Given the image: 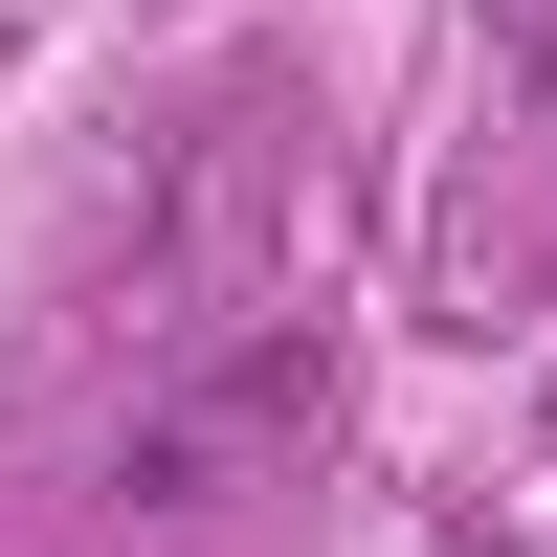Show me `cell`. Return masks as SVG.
Returning <instances> with one entry per match:
<instances>
[{"label": "cell", "mask_w": 557, "mask_h": 557, "mask_svg": "<svg viewBox=\"0 0 557 557\" xmlns=\"http://www.w3.org/2000/svg\"><path fill=\"white\" fill-rule=\"evenodd\" d=\"M312 401H335V335L268 312L223 380H157V401L112 424V491H134V513H223V491H268V469L312 446Z\"/></svg>", "instance_id": "6da1fadb"}]
</instances>
